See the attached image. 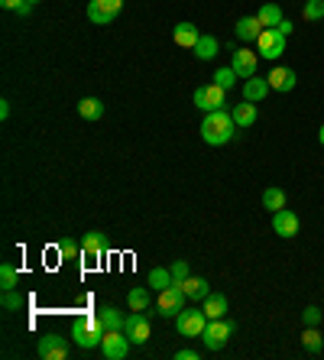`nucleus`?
Listing matches in <instances>:
<instances>
[{
	"label": "nucleus",
	"instance_id": "1",
	"mask_svg": "<svg viewBox=\"0 0 324 360\" xmlns=\"http://www.w3.org/2000/svg\"><path fill=\"white\" fill-rule=\"evenodd\" d=\"M233 134H237V124H233V114H227V110H211L201 120V140L208 146H224L233 140Z\"/></svg>",
	"mask_w": 324,
	"mask_h": 360
},
{
	"label": "nucleus",
	"instance_id": "2",
	"mask_svg": "<svg viewBox=\"0 0 324 360\" xmlns=\"http://www.w3.org/2000/svg\"><path fill=\"white\" fill-rule=\"evenodd\" d=\"M104 335H108V328L101 325V315H84V319H78L75 325H72V341H75L82 351L98 347V344L104 341Z\"/></svg>",
	"mask_w": 324,
	"mask_h": 360
},
{
	"label": "nucleus",
	"instance_id": "3",
	"mask_svg": "<svg viewBox=\"0 0 324 360\" xmlns=\"http://www.w3.org/2000/svg\"><path fill=\"white\" fill-rule=\"evenodd\" d=\"M208 328V315H205V309H182L179 315H175V331L182 338H201V331Z\"/></svg>",
	"mask_w": 324,
	"mask_h": 360
},
{
	"label": "nucleus",
	"instance_id": "4",
	"mask_svg": "<svg viewBox=\"0 0 324 360\" xmlns=\"http://www.w3.org/2000/svg\"><path fill=\"white\" fill-rule=\"evenodd\" d=\"M231 335H233V321H227V319H211L208 328L201 331V344H205L208 351H221V347H227Z\"/></svg>",
	"mask_w": 324,
	"mask_h": 360
},
{
	"label": "nucleus",
	"instance_id": "5",
	"mask_svg": "<svg viewBox=\"0 0 324 360\" xmlns=\"http://www.w3.org/2000/svg\"><path fill=\"white\" fill-rule=\"evenodd\" d=\"M185 302H188V295H185L182 283H172L169 289H162V292H159L156 309H159V315H162V319H175V315L185 309Z\"/></svg>",
	"mask_w": 324,
	"mask_h": 360
},
{
	"label": "nucleus",
	"instance_id": "6",
	"mask_svg": "<svg viewBox=\"0 0 324 360\" xmlns=\"http://www.w3.org/2000/svg\"><path fill=\"white\" fill-rule=\"evenodd\" d=\"M227 104V91L221 88V84H201V88H195V108L205 110V114H211V110H224Z\"/></svg>",
	"mask_w": 324,
	"mask_h": 360
},
{
	"label": "nucleus",
	"instance_id": "7",
	"mask_svg": "<svg viewBox=\"0 0 324 360\" xmlns=\"http://www.w3.org/2000/svg\"><path fill=\"white\" fill-rule=\"evenodd\" d=\"M124 10V0H88V20L94 26H108Z\"/></svg>",
	"mask_w": 324,
	"mask_h": 360
},
{
	"label": "nucleus",
	"instance_id": "8",
	"mask_svg": "<svg viewBox=\"0 0 324 360\" xmlns=\"http://www.w3.org/2000/svg\"><path fill=\"white\" fill-rule=\"evenodd\" d=\"M285 39H289V36H283L279 30H263V33H259V39H257L259 59L276 62V59H279V56L285 52Z\"/></svg>",
	"mask_w": 324,
	"mask_h": 360
},
{
	"label": "nucleus",
	"instance_id": "9",
	"mask_svg": "<svg viewBox=\"0 0 324 360\" xmlns=\"http://www.w3.org/2000/svg\"><path fill=\"white\" fill-rule=\"evenodd\" d=\"M130 338H127V331L120 328V331H108L104 335V341H101V354L108 360H124L127 354H130Z\"/></svg>",
	"mask_w": 324,
	"mask_h": 360
},
{
	"label": "nucleus",
	"instance_id": "10",
	"mask_svg": "<svg viewBox=\"0 0 324 360\" xmlns=\"http://www.w3.org/2000/svg\"><path fill=\"white\" fill-rule=\"evenodd\" d=\"M36 351H39L42 360H65L68 357V338L49 331V335L39 338V347H36Z\"/></svg>",
	"mask_w": 324,
	"mask_h": 360
},
{
	"label": "nucleus",
	"instance_id": "11",
	"mask_svg": "<svg viewBox=\"0 0 324 360\" xmlns=\"http://www.w3.org/2000/svg\"><path fill=\"white\" fill-rule=\"evenodd\" d=\"M257 65H259V52H253V49H233L231 52V68L243 78V82L257 75Z\"/></svg>",
	"mask_w": 324,
	"mask_h": 360
},
{
	"label": "nucleus",
	"instance_id": "12",
	"mask_svg": "<svg viewBox=\"0 0 324 360\" xmlns=\"http://www.w3.org/2000/svg\"><path fill=\"white\" fill-rule=\"evenodd\" d=\"M124 331H127V338H130L134 344H146V341H150V335H153L150 319H146L143 311H130V315H127Z\"/></svg>",
	"mask_w": 324,
	"mask_h": 360
},
{
	"label": "nucleus",
	"instance_id": "13",
	"mask_svg": "<svg viewBox=\"0 0 324 360\" xmlns=\"http://www.w3.org/2000/svg\"><path fill=\"white\" fill-rule=\"evenodd\" d=\"M299 227H302V221H299V214H295V211L283 208V211H276V214H273V231L283 237V240H292V237L299 234Z\"/></svg>",
	"mask_w": 324,
	"mask_h": 360
},
{
	"label": "nucleus",
	"instance_id": "14",
	"mask_svg": "<svg viewBox=\"0 0 324 360\" xmlns=\"http://www.w3.org/2000/svg\"><path fill=\"white\" fill-rule=\"evenodd\" d=\"M266 78H269V88H273V91H279V94L295 91V84H299V75H295V68H285V65H276Z\"/></svg>",
	"mask_w": 324,
	"mask_h": 360
},
{
	"label": "nucleus",
	"instance_id": "15",
	"mask_svg": "<svg viewBox=\"0 0 324 360\" xmlns=\"http://www.w3.org/2000/svg\"><path fill=\"white\" fill-rule=\"evenodd\" d=\"M82 253L84 257H91V260H101L104 253H108V234H101V231H88L82 240Z\"/></svg>",
	"mask_w": 324,
	"mask_h": 360
},
{
	"label": "nucleus",
	"instance_id": "16",
	"mask_svg": "<svg viewBox=\"0 0 324 360\" xmlns=\"http://www.w3.org/2000/svg\"><path fill=\"white\" fill-rule=\"evenodd\" d=\"M182 289H185V295H188V302H198V305L211 295V283L205 276H188L182 283Z\"/></svg>",
	"mask_w": 324,
	"mask_h": 360
},
{
	"label": "nucleus",
	"instance_id": "17",
	"mask_svg": "<svg viewBox=\"0 0 324 360\" xmlns=\"http://www.w3.org/2000/svg\"><path fill=\"white\" fill-rule=\"evenodd\" d=\"M269 91H273V88H269V78L253 75V78H247V82H243V101H253V104H259V101L266 98Z\"/></svg>",
	"mask_w": 324,
	"mask_h": 360
},
{
	"label": "nucleus",
	"instance_id": "18",
	"mask_svg": "<svg viewBox=\"0 0 324 360\" xmlns=\"http://www.w3.org/2000/svg\"><path fill=\"white\" fill-rule=\"evenodd\" d=\"M233 124L240 127V130H247V127H253L257 124V117H259V110H257V104L253 101H243V104H233Z\"/></svg>",
	"mask_w": 324,
	"mask_h": 360
},
{
	"label": "nucleus",
	"instance_id": "19",
	"mask_svg": "<svg viewBox=\"0 0 324 360\" xmlns=\"http://www.w3.org/2000/svg\"><path fill=\"white\" fill-rule=\"evenodd\" d=\"M233 30H237V39H243V42L253 46V42L259 39V33H263V23H259L257 17H240Z\"/></svg>",
	"mask_w": 324,
	"mask_h": 360
},
{
	"label": "nucleus",
	"instance_id": "20",
	"mask_svg": "<svg viewBox=\"0 0 324 360\" xmlns=\"http://www.w3.org/2000/svg\"><path fill=\"white\" fill-rule=\"evenodd\" d=\"M172 39H175V46H182V49H195V42L201 39V33L195 23H179L172 30Z\"/></svg>",
	"mask_w": 324,
	"mask_h": 360
},
{
	"label": "nucleus",
	"instance_id": "21",
	"mask_svg": "<svg viewBox=\"0 0 324 360\" xmlns=\"http://www.w3.org/2000/svg\"><path fill=\"white\" fill-rule=\"evenodd\" d=\"M191 52H195V59H198V62H211L217 52H221V42H217L214 36L201 33V39L195 42V49H191Z\"/></svg>",
	"mask_w": 324,
	"mask_h": 360
},
{
	"label": "nucleus",
	"instance_id": "22",
	"mask_svg": "<svg viewBox=\"0 0 324 360\" xmlns=\"http://www.w3.org/2000/svg\"><path fill=\"white\" fill-rule=\"evenodd\" d=\"M201 309H205V315H208V321H211V319H227V295H221V292H211L208 299L201 302Z\"/></svg>",
	"mask_w": 324,
	"mask_h": 360
},
{
	"label": "nucleus",
	"instance_id": "23",
	"mask_svg": "<svg viewBox=\"0 0 324 360\" xmlns=\"http://www.w3.org/2000/svg\"><path fill=\"white\" fill-rule=\"evenodd\" d=\"M257 20L263 23V30H276L285 17H283V10H279V4H263V7L257 10Z\"/></svg>",
	"mask_w": 324,
	"mask_h": 360
},
{
	"label": "nucleus",
	"instance_id": "24",
	"mask_svg": "<svg viewBox=\"0 0 324 360\" xmlns=\"http://www.w3.org/2000/svg\"><path fill=\"white\" fill-rule=\"evenodd\" d=\"M150 285H136V289H130L127 292V305H130V311H146L150 309Z\"/></svg>",
	"mask_w": 324,
	"mask_h": 360
},
{
	"label": "nucleus",
	"instance_id": "25",
	"mask_svg": "<svg viewBox=\"0 0 324 360\" xmlns=\"http://www.w3.org/2000/svg\"><path fill=\"white\" fill-rule=\"evenodd\" d=\"M78 114L84 120H101L104 117V101L101 98H82L78 101Z\"/></svg>",
	"mask_w": 324,
	"mask_h": 360
},
{
	"label": "nucleus",
	"instance_id": "26",
	"mask_svg": "<svg viewBox=\"0 0 324 360\" xmlns=\"http://www.w3.org/2000/svg\"><path fill=\"white\" fill-rule=\"evenodd\" d=\"M175 279H172V269H166V266H156V269H150V279H146V285H150L153 292H162V289H169Z\"/></svg>",
	"mask_w": 324,
	"mask_h": 360
},
{
	"label": "nucleus",
	"instance_id": "27",
	"mask_svg": "<svg viewBox=\"0 0 324 360\" xmlns=\"http://www.w3.org/2000/svg\"><path fill=\"white\" fill-rule=\"evenodd\" d=\"M101 315V325L108 328V331H120V328H124V315H120V309H114V305H104V309L98 311Z\"/></svg>",
	"mask_w": 324,
	"mask_h": 360
},
{
	"label": "nucleus",
	"instance_id": "28",
	"mask_svg": "<svg viewBox=\"0 0 324 360\" xmlns=\"http://www.w3.org/2000/svg\"><path fill=\"white\" fill-rule=\"evenodd\" d=\"M302 347H305L308 354H321V347H324L321 331H318V328H311V325H305V331H302Z\"/></svg>",
	"mask_w": 324,
	"mask_h": 360
},
{
	"label": "nucleus",
	"instance_id": "29",
	"mask_svg": "<svg viewBox=\"0 0 324 360\" xmlns=\"http://www.w3.org/2000/svg\"><path fill=\"white\" fill-rule=\"evenodd\" d=\"M263 208L269 211V214H276V211H283L285 208V192L283 188H266V192H263Z\"/></svg>",
	"mask_w": 324,
	"mask_h": 360
},
{
	"label": "nucleus",
	"instance_id": "30",
	"mask_svg": "<svg viewBox=\"0 0 324 360\" xmlns=\"http://www.w3.org/2000/svg\"><path fill=\"white\" fill-rule=\"evenodd\" d=\"M0 285L4 289H17L20 285V273L13 263H0Z\"/></svg>",
	"mask_w": 324,
	"mask_h": 360
},
{
	"label": "nucleus",
	"instance_id": "31",
	"mask_svg": "<svg viewBox=\"0 0 324 360\" xmlns=\"http://www.w3.org/2000/svg\"><path fill=\"white\" fill-rule=\"evenodd\" d=\"M237 78H240V75H237L231 65H224V68H217V72H214V84H221L224 91H231L233 84H237Z\"/></svg>",
	"mask_w": 324,
	"mask_h": 360
},
{
	"label": "nucleus",
	"instance_id": "32",
	"mask_svg": "<svg viewBox=\"0 0 324 360\" xmlns=\"http://www.w3.org/2000/svg\"><path fill=\"white\" fill-rule=\"evenodd\" d=\"M58 260H72V257H78L82 253V243L72 240V237H65V240H58Z\"/></svg>",
	"mask_w": 324,
	"mask_h": 360
},
{
	"label": "nucleus",
	"instance_id": "33",
	"mask_svg": "<svg viewBox=\"0 0 324 360\" xmlns=\"http://www.w3.org/2000/svg\"><path fill=\"white\" fill-rule=\"evenodd\" d=\"M302 13H305L308 23H318V20H324V0H305Z\"/></svg>",
	"mask_w": 324,
	"mask_h": 360
},
{
	"label": "nucleus",
	"instance_id": "34",
	"mask_svg": "<svg viewBox=\"0 0 324 360\" xmlns=\"http://www.w3.org/2000/svg\"><path fill=\"white\" fill-rule=\"evenodd\" d=\"M26 305V295L17 292V289H4V309L7 311H20Z\"/></svg>",
	"mask_w": 324,
	"mask_h": 360
},
{
	"label": "nucleus",
	"instance_id": "35",
	"mask_svg": "<svg viewBox=\"0 0 324 360\" xmlns=\"http://www.w3.org/2000/svg\"><path fill=\"white\" fill-rule=\"evenodd\" d=\"M169 269H172V279H175V283H185V279L191 276V273H188V260H175Z\"/></svg>",
	"mask_w": 324,
	"mask_h": 360
},
{
	"label": "nucleus",
	"instance_id": "36",
	"mask_svg": "<svg viewBox=\"0 0 324 360\" xmlns=\"http://www.w3.org/2000/svg\"><path fill=\"white\" fill-rule=\"evenodd\" d=\"M302 321H305V325H311V328H318V325H321V309H318V305H308V309L302 311Z\"/></svg>",
	"mask_w": 324,
	"mask_h": 360
},
{
	"label": "nucleus",
	"instance_id": "37",
	"mask_svg": "<svg viewBox=\"0 0 324 360\" xmlns=\"http://www.w3.org/2000/svg\"><path fill=\"white\" fill-rule=\"evenodd\" d=\"M201 354L191 351V347H182V351H175V360H198Z\"/></svg>",
	"mask_w": 324,
	"mask_h": 360
},
{
	"label": "nucleus",
	"instance_id": "38",
	"mask_svg": "<svg viewBox=\"0 0 324 360\" xmlns=\"http://www.w3.org/2000/svg\"><path fill=\"white\" fill-rule=\"evenodd\" d=\"M0 7L4 10H20L23 7V0H0Z\"/></svg>",
	"mask_w": 324,
	"mask_h": 360
},
{
	"label": "nucleus",
	"instance_id": "39",
	"mask_svg": "<svg viewBox=\"0 0 324 360\" xmlns=\"http://www.w3.org/2000/svg\"><path fill=\"white\" fill-rule=\"evenodd\" d=\"M276 30H279V33H283V36H292V30H295V26H292L289 20H283V23L276 26Z\"/></svg>",
	"mask_w": 324,
	"mask_h": 360
},
{
	"label": "nucleus",
	"instance_id": "40",
	"mask_svg": "<svg viewBox=\"0 0 324 360\" xmlns=\"http://www.w3.org/2000/svg\"><path fill=\"white\" fill-rule=\"evenodd\" d=\"M33 7H36V4H30V0H23V7H20L17 13H20V17H30V13H33Z\"/></svg>",
	"mask_w": 324,
	"mask_h": 360
},
{
	"label": "nucleus",
	"instance_id": "41",
	"mask_svg": "<svg viewBox=\"0 0 324 360\" xmlns=\"http://www.w3.org/2000/svg\"><path fill=\"white\" fill-rule=\"evenodd\" d=\"M10 117V101H0V120Z\"/></svg>",
	"mask_w": 324,
	"mask_h": 360
},
{
	"label": "nucleus",
	"instance_id": "42",
	"mask_svg": "<svg viewBox=\"0 0 324 360\" xmlns=\"http://www.w3.org/2000/svg\"><path fill=\"white\" fill-rule=\"evenodd\" d=\"M318 140H321V146H324V124H321V130H318Z\"/></svg>",
	"mask_w": 324,
	"mask_h": 360
},
{
	"label": "nucleus",
	"instance_id": "43",
	"mask_svg": "<svg viewBox=\"0 0 324 360\" xmlns=\"http://www.w3.org/2000/svg\"><path fill=\"white\" fill-rule=\"evenodd\" d=\"M30 4H39V0H30Z\"/></svg>",
	"mask_w": 324,
	"mask_h": 360
}]
</instances>
